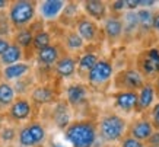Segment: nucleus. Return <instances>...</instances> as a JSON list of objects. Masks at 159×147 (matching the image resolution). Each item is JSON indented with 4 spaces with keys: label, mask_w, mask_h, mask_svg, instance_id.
<instances>
[{
    "label": "nucleus",
    "mask_w": 159,
    "mask_h": 147,
    "mask_svg": "<svg viewBox=\"0 0 159 147\" xmlns=\"http://www.w3.org/2000/svg\"><path fill=\"white\" fill-rule=\"evenodd\" d=\"M54 70H56V74L58 77H61V79H70V77L75 76V73L77 70L76 58L70 57V56H63L54 64Z\"/></svg>",
    "instance_id": "16"
},
{
    "label": "nucleus",
    "mask_w": 159,
    "mask_h": 147,
    "mask_svg": "<svg viewBox=\"0 0 159 147\" xmlns=\"http://www.w3.org/2000/svg\"><path fill=\"white\" fill-rule=\"evenodd\" d=\"M48 147H69V146H66V144H63L60 141H50Z\"/></svg>",
    "instance_id": "38"
},
{
    "label": "nucleus",
    "mask_w": 159,
    "mask_h": 147,
    "mask_svg": "<svg viewBox=\"0 0 159 147\" xmlns=\"http://www.w3.org/2000/svg\"><path fill=\"white\" fill-rule=\"evenodd\" d=\"M114 74V67L108 60H98V63L92 67L86 74L88 82L92 86H101L110 82Z\"/></svg>",
    "instance_id": "6"
},
{
    "label": "nucleus",
    "mask_w": 159,
    "mask_h": 147,
    "mask_svg": "<svg viewBox=\"0 0 159 147\" xmlns=\"http://www.w3.org/2000/svg\"><path fill=\"white\" fill-rule=\"evenodd\" d=\"M0 147H6V146H0Z\"/></svg>",
    "instance_id": "42"
},
{
    "label": "nucleus",
    "mask_w": 159,
    "mask_h": 147,
    "mask_svg": "<svg viewBox=\"0 0 159 147\" xmlns=\"http://www.w3.org/2000/svg\"><path fill=\"white\" fill-rule=\"evenodd\" d=\"M88 99V87L83 83H73L66 90V102L69 106H79Z\"/></svg>",
    "instance_id": "15"
},
{
    "label": "nucleus",
    "mask_w": 159,
    "mask_h": 147,
    "mask_svg": "<svg viewBox=\"0 0 159 147\" xmlns=\"http://www.w3.org/2000/svg\"><path fill=\"white\" fill-rule=\"evenodd\" d=\"M152 31L159 35V12L153 13V20H152Z\"/></svg>",
    "instance_id": "37"
},
{
    "label": "nucleus",
    "mask_w": 159,
    "mask_h": 147,
    "mask_svg": "<svg viewBox=\"0 0 159 147\" xmlns=\"http://www.w3.org/2000/svg\"><path fill=\"white\" fill-rule=\"evenodd\" d=\"M137 15V22H139V29L142 32H150L152 31V20H153V13L149 9H139L136 12Z\"/></svg>",
    "instance_id": "25"
},
{
    "label": "nucleus",
    "mask_w": 159,
    "mask_h": 147,
    "mask_svg": "<svg viewBox=\"0 0 159 147\" xmlns=\"http://www.w3.org/2000/svg\"><path fill=\"white\" fill-rule=\"evenodd\" d=\"M98 56L97 54H93V52H86V54H83L82 57L79 58V61H77V70L79 73H89L92 67L95 66L98 63Z\"/></svg>",
    "instance_id": "27"
},
{
    "label": "nucleus",
    "mask_w": 159,
    "mask_h": 147,
    "mask_svg": "<svg viewBox=\"0 0 159 147\" xmlns=\"http://www.w3.org/2000/svg\"><path fill=\"white\" fill-rule=\"evenodd\" d=\"M64 45H66V48L69 51H79V50L83 48L85 42L76 33V31H69L66 33V37H64Z\"/></svg>",
    "instance_id": "28"
},
{
    "label": "nucleus",
    "mask_w": 159,
    "mask_h": 147,
    "mask_svg": "<svg viewBox=\"0 0 159 147\" xmlns=\"http://www.w3.org/2000/svg\"><path fill=\"white\" fill-rule=\"evenodd\" d=\"M48 45H51V33L48 31H38L34 33V38H32V47L39 51L43 48H47Z\"/></svg>",
    "instance_id": "29"
},
{
    "label": "nucleus",
    "mask_w": 159,
    "mask_h": 147,
    "mask_svg": "<svg viewBox=\"0 0 159 147\" xmlns=\"http://www.w3.org/2000/svg\"><path fill=\"white\" fill-rule=\"evenodd\" d=\"M127 10L125 7V0H116V2H111V12H124Z\"/></svg>",
    "instance_id": "33"
},
{
    "label": "nucleus",
    "mask_w": 159,
    "mask_h": 147,
    "mask_svg": "<svg viewBox=\"0 0 159 147\" xmlns=\"http://www.w3.org/2000/svg\"><path fill=\"white\" fill-rule=\"evenodd\" d=\"M9 6V2H6V0H0V12L3 9H6Z\"/></svg>",
    "instance_id": "40"
},
{
    "label": "nucleus",
    "mask_w": 159,
    "mask_h": 147,
    "mask_svg": "<svg viewBox=\"0 0 159 147\" xmlns=\"http://www.w3.org/2000/svg\"><path fill=\"white\" fill-rule=\"evenodd\" d=\"M0 67H2V64H0Z\"/></svg>",
    "instance_id": "44"
},
{
    "label": "nucleus",
    "mask_w": 159,
    "mask_h": 147,
    "mask_svg": "<svg viewBox=\"0 0 159 147\" xmlns=\"http://www.w3.org/2000/svg\"><path fill=\"white\" fill-rule=\"evenodd\" d=\"M31 70V64L29 63H16V64H12V66H6L3 67L2 70V74H3V79L5 82H12V80H20L22 77H25Z\"/></svg>",
    "instance_id": "17"
},
{
    "label": "nucleus",
    "mask_w": 159,
    "mask_h": 147,
    "mask_svg": "<svg viewBox=\"0 0 159 147\" xmlns=\"http://www.w3.org/2000/svg\"><path fill=\"white\" fill-rule=\"evenodd\" d=\"M123 29H124V33H133L139 29V22H137V15H136V10H125L124 15H123Z\"/></svg>",
    "instance_id": "24"
},
{
    "label": "nucleus",
    "mask_w": 159,
    "mask_h": 147,
    "mask_svg": "<svg viewBox=\"0 0 159 147\" xmlns=\"http://www.w3.org/2000/svg\"><path fill=\"white\" fill-rule=\"evenodd\" d=\"M153 133H155V127L152 125L150 119H148V118L136 119L134 122L129 127V136L136 138V140H139V141H142V143H145V144H146V141L152 137Z\"/></svg>",
    "instance_id": "8"
},
{
    "label": "nucleus",
    "mask_w": 159,
    "mask_h": 147,
    "mask_svg": "<svg viewBox=\"0 0 159 147\" xmlns=\"http://www.w3.org/2000/svg\"><path fill=\"white\" fill-rule=\"evenodd\" d=\"M47 138V131L41 122H29L18 131V143L20 147H37Z\"/></svg>",
    "instance_id": "4"
},
{
    "label": "nucleus",
    "mask_w": 159,
    "mask_h": 147,
    "mask_svg": "<svg viewBox=\"0 0 159 147\" xmlns=\"http://www.w3.org/2000/svg\"><path fill=\"white\" fill-rule=\"evenodd\" d=\"M24 57V50L16 45L15 42H12L9 45V48L6 50V52L0 57V64L2 66H12V64H16V63H20Z\"/></svg>",
    "instance_id": "22"
},
{
    "label": "nucleus",
    "mask_w": 159,
    "mask_h": 147,
    "mask_svg": "<svg viewBox=\"0 0 159 147\" xmlns=\"http://www.w3.org/2000/svg\"><path fill=\"white\" fill-rule=\"evenodd\" d=\"M146 143H148L146 147H159V131H155V133L152 134V137Z\"/></svg>",
    "instance_id": "35"
},
{
    "label": "nucleus",
    "mask_w": 159,
    "mask_h": 147,
    "mask_svg": "<svg viewBox=\"0 0 159 147\" xmlns=\"http://www.w3.org/2000/svg\"><path fill=\"white\" fill-rule=\"evenodd\" d=\"M97 130L104 141L116 143L120 141L127 133V121L117 114H108L99 119Z\"/></svg>",
    "instance_id": "3"
},
{
    "label": "nucleus",
    "mask_w": 159,
    "mask_h": 147,
    "mask_svg": "<svg viewBox=\"0 0 159 147\" xmlns=\"http://www.w3.org/2000/svg\"><path fill=\"white\" fill-rule=\"evenodd\" d=\"M104 33L105 37L111 41L121 38L124 35V29H123V22L118 16H107L104 19Z\"/></svg>",
    "instance_id": "18"
},
{
    "label": "nucleus",
    "mask_w": 159,
    "mask_h": 147,
    "mask_svg": "<svg viewBox=\"0 0 159 147\" xmlns=\"http://www.w3.org/2000/svg\"><path fill=\"white\" fill-rule=\"evenodd\" d=\"M16 147H20V146H16Z\"/></svg>",
    "instance_id": "43"
},
{
    "label": "nucleus",
    "mask_w": 159,
    "mask_h": 147,
    "mask_svg": "<svg viewBox=\"0 0 159 147\" xmlns=\"http://www.w3.org/2000/svg\"><path fill=\"white\" fill-rule=\"evenodd\" d=\"M64 137L72 147H93L98 138L97 125L88 119L73 121L64 130Z\"/></svg>",
    "instance_id": "1"
},
{
    "label": "nucleus",
    "mask_w": 159,
    "mask_h": 147,
    "mask_svg": "<svg viewBox=\"0 0 159 147\" xmlns=\"http://www.w3.org/2000/svg\"><path fill=\"white\" fill-rule=\"evenodd\" d=\"M2 122H3V115L0 114V128H2Z\"/></svg>",
    "instance_id": "41"
},
{
    "label": "nucleus",
    "mask_w": 159,
    "mask_h": 147,
    "mask_svg": "<svg viewBox=\"0 0 159 147\" xmlns=\"http://www.w3.org/2000/svg\"><path fill=\"white\" fill-rule=\"evenodd\" d=\"M82 7L92 20H104L108 13V6L102 0H85Z\"/></svg>",
    "instance_id": "14"
},
{
    "label": "nucleus",
    "mask_w": 159,
    "mask_h": 147,
    "mask_svg": "<svg viewBox=\"0 0 159 147\" xmlns=\"http://www.w3.org/2000/svg\"><path fill=\"white\" fill-rule=\"evenodd\" d=\"M7 115H9V118L12 121H16V122L26 121L32 115V104L26 98L20 96L18 99H15L13 104L9 106Z\"/></svg>",
    "instance_id": "7"
},
{
    "label": "nucleus",
    "mask_w": 159,
    "mask_h": 147,
    "mask_svg": "<svg viewBox=\"0 0 159 147\" xmlns=\"http://www.w3.org/2000/svg\"><path fill=\"white\" fill-rule=\"evenodd\" d=\"M150 122L155 128H158L159 131V102L152 106V111H150Z\"/></svg>",
    "instance_id": "32"
},
{
    "label": "nucleus",
    "mask_w": 159,
    "mask_h": 147,
    "mask_svg": "<svg viewBox=\"0 0 159 147\" xmlns=\"http://www.w3.org/2000/svg\"><path fill=\"white\" fill-rule=\"evenodd\" d=\"M10 44L12 42L9 41V38H6V37H0V57L6 52V50L9 48Z\"/></svg>",
    "instance_id": "34"
},
{
    "label": "nucleus",
    "mask_w": 159,
    "mask_h": 147,
    "mask_svg": "<svg viewBox=\"0 0 159 147\" xmlns=\"http://www.w3.org/2000/svg\"><path fill=\"white\" fill-rule=\"evenodd\" d=\"M120 147H146V144L139 141V140H136V138L130 137L129 134H125L124 137L120 140Z\"/></svg>",
    "instance_id": "31"
},
{
    "label": "nucleus",
    "mask_w": 159,
    "mask_h": 147,
    "mask_svg": "<svg viewBox=\"0 0 159 147\" xmlns=\"http://www.w3.org/2000/svg\"><path fill=\"white\" fill-rule=\"evenodd\" d=\"M146 79H156L159 76V48H148L137 57V69Z\"/></svg>",
    "instance_id": "5"
},
{
    "label": "nucleus",
    "mask_w": 159,
    "mask_h": 147,
    "mask_svg": "<svg viewBox=\"0 0 159 147\" xmlns=\"http://www.w3.org/2000/svg\"><path fill=\"white\" fill-rule=\"evenodd\" d=\"M156 5L155 0H139V9H149Z\"/></svg>",
    "instance_id": "36"
},
{
    "label": "nucleus",
    "mask_w": 159,
    "mask_h": 147,
    "mask_svg": "<svg viewBox=\"0 0 159 147\" xmlns=\"http://www.w3.org/2000/svg\"><path fill=\"white\" fill-rule=\"evenodd\" d=\"M155 87L150 80H146L137 92V112H145L155 105Z\"/></svg>",
    "instance_id": "10"
},
{
    "label": "nucleus",
    "mask_w": 159,
    "mask_h": 147,
    "mask_svg": "<svg viewBox=\"0 0 159 147\" xmlns=\"http://www.w3.org/2000/svg\"><path fill=\"white\" fill-rule=\"evenodd\" d=\"M116 106L124 112L137 111V92L133 90H120L112 95Z\"/></svg>",
    "instance_id": "12"
},
{
    "label": "nucleus",
    "mask_w": 159,
    "mask_h": 147,
    "mask_svg": "<svg viewBox=\"0 0 159 147\" xmlns=\"http://www.w3.org/2000/svg\"><path fill=\"white\" fill-rule=\"evenodd\" d=\"M15 138H18V130L12 125H6V127L0 128V141L5 144H10L15 141Z\"/></svg>",
    "instance_id": "30"
},
{
    "label": "nucleus",
    "mask_w": 159,
    "mask_h": 147,
    "mask_svg": "<svg viewBox=\"0 0 159 147\" xmlns=\"http://www.w3.org/2000/svg\"><path fill=\"white\" fill-rule=\"evenodd\" d=\"M58 58H60V50L57 45H53V44L47 48L37 51V60L44 66H53L57 63Z\"/></svg>",
    "instance_id": "20"
},
{
    "label": "nucleus",
    "mask_w": 159,
    "mask_h": 147,
    "mask_svg": "<svg viewBox=\"0 0 159 147\" xmlns=\"http://www.w3.org/2000/svg\"><path fill=\"white\" fill-rule=\"evenodd\" d=\"M54 90L50 86H37L31 92V99L37 105H45L54 100Z\"/></svg>",
    "instance_id": "21"
},
{
    "label": "nucleus",
    "mask_w": 159,
    "mask_h": 147,
    "mask_svg": "<svg viewBox=\"0 0 159 147\" xmlns=\"http://www.w3.org/2000/svg\"><path fill=\"white\" fill-rule=\"evenodd\" d=\"M53 121L56 127L60 130H66L72 122L70 118V108H69L67 102H58L53 111Z\"/></svg>",
    "instance_id": "19"
},
{
    "label": "nucleus",
    "mask_w": 159,
    "mask_h": 147,
    "mask_svg": "<svg viewBox=\"0 0 159 147\" xmlns=\"http://www.w3.org/2000/svg\"><path fill=\"white\" fill-rule=\"evenodd\" d=\"M110 147H111V146H110Z\"/></svg>",
    "instance_id": "45"
},
{
    "label": "nucleus",
    "mask_w": 159,
    "mask_h": 147,
    "mask_svg": "<svg viewBox=\"0 0 159 147\" xmlns=\"http://www.w3.org/2000/svg\"><path fill=\"white\" fill-rule=\"evenodd\" d=\"M32 38H34V32L31 28H22L18 29V32L15 33V44L19 45L22 50L29 48L32 45Z\"/></svg>",
    "instance_id": "26"
},
{
    "label": "nucleus",
    "mask_w": 159,
    "mask_h": 147,
    "mask_svg": "<svg viewBox=\"0 0 159 147\" xmlns=\"http://www.w3.org/2000/svg\"><path fill=\"white\" fill-rule=\"evenodd\" d=\"M66 2L63 0H44L38 6L39 15L44 20H56L63 13Z\"/></svg>",
    "instance_id": "11"
},
{
    "label": "nucleus",
    "mask_w": 159,
    "mask_h": 147,
    "mask_svg": "<svg viewBox=\"0 0 159 147\" xmlns=\"http://www.w3.org/2000/svg\"><path fill=\"white\" fill-rule=\"evenodd\" d=\"M16 99V90L7 82H0V108H9Z\"/></svg>",
    "instance_id": "23"
},
{
    "label": "nucleus",
    "mask_w": 159,
    "mask_h": 147,
    "mask_svg": "<svg viewBox=\"0 0 159 147\" xmlns=\"http://www.w3.org/2000/svg\"><path fill=\"white\" fill-rule=\"evenodd\" d=\"M153 87H155V93L159 96V76L155 79V82H153Z\"/></svg>",
    "instance_id": "39"
},
{
    "label": "nucleus",
    "mask_w": 159,
    "mask_h": 147,
    "mask_svg": "<svg viewBox=\"0 0 159 147\" xmlns=\"http://www.w3.org/2000/svg\"><path fill=\"white\" fill-rule=\"evenodd\" d=\"M118 80L121 83V90H133V92L139 90L146 82L145 77L136 69H127V70L121 71Z\"/></svg>",
    "instance_id": "9"
},
{
    "label": "nucleus",
    "mask_w": 159,
    "mask_h": 147,
    "mask_svg": "<svg viewBox=\"0 0 159 147\" xmlns=\"http://www.w3.org/2000/svg\"><path fill=\"white\" fill-rule=\"evenodd\" d=\"M76 33L83 39V42H92L95 41L98 35V25L95 20L89 18H80L76 22Z\"/></svg>",
    "instance_id": "13"
},
{
    "label": "nucleus",
    "mask_w": 159,
    "mask_h": 147,
    "mask_svg": "<svg viewBox=\"0 0 159 147\" xmlns=\"http://www.w3.org/2000/svg\"><path fill=\"white\" fill-rule=\"evenodd\" d=\"M35 12H37L35 2H29V0L12 2L9 3V12H7L9 24L18 29L28 28V25L32 24L35 19Z\"/></svg>",
    "instance_id": "2"
}]
</instances>
